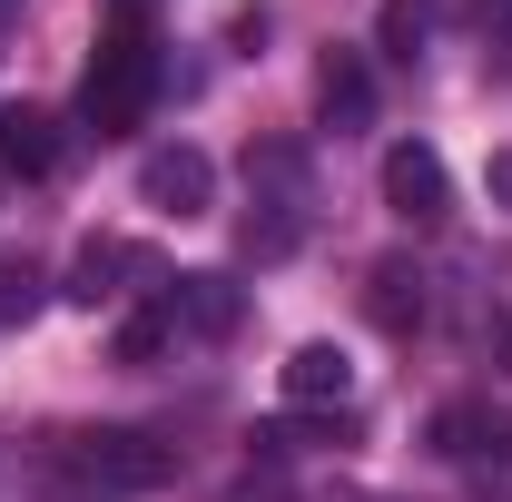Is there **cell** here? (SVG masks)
<instances>
[{"label":"cell","instance_id":"2e32d148","mask_svg":"<svg viewBox=\"0 0 512 502\" xmlns=\"http://www.w3.org/2000/svg\"><path fill=\"white\" fill-rule=\"evenodd\" d=\"M483 188H493V207L512 217V148H493V168H483Z\"/></svg>","mask_w":512,"mask_h":502},{"label":"cell","instance_id":"ac0fdd59","mask_svg":"<svg viewBox=\"0 0 512 502\" xmlns=\"http://www.w3.org/2000/svg\"><path fill=\"white\" fill-rule=\"evenodd\" d=\"M10 10H20V0H0V30H10Z\"/></svg>","mask_w":512,"mask_h":502},{"label":"cell","instance_id":"7c38bea8","mask_svg":"<svg viewBox=\"0 0 512 502\" xmlns=\"http://www.w3.org/2000/svg\"><path fill=\"white\" fill-rule=\"evenodd\" d=\"M158 306L178 315V335H227V325H237V286H227V276H178Z\"/></svg>","mask_w":512,"mask_h":502},{"label":"cell","instance_id":"e0dca14e","mask_svg":"<svg viewBox=\"0 0 512 502\" xmlns=\"http://www.w3.org/2000/svg\"><path fill=\"white\" fill-rule=\"evenodd\" d=\"M109 10H119V20H148V0H109Z\"/></svg>","mask_w":512,"mask_h":502},{"label":"cell","instance_id":"9c48e42d","mask_svg":"<svg viewBox=\"0 0 512 502\" xmlns=\"http://www.w3.org/2000/svg\"><path fill=\"white\" fill-rule=\"evenodd\" d=\"M316 119L335 128V138L375 128V69L355 60V50H325V69H316Z\"/></svg>","mask_w":512,"mask_h":502},{"label":"cell","instance_id":"52a82bcc","mask_svg":"<svg viewBox=\"0 0 512 502\" xmlns=\"http://www.w3.org/2000/svg\"><path fill=\"white\" fill-rule=\"evenodd\" d=\"M128 276H148V247H128V237H89V247L69 256V306H119Z\"/></svg>","mask_w":512,"mask_h":502},{"label":"cell","instance_id":"5b68a950","mask_svg":"<svg viewBox=\"0 0 512 502\" xmlns=\"http://www.w3.org/2000/svg\"><path fill=\"white\" fill-rule=\"evenodd\" d=\"M138 197H148L158 217H207V207H217L207 148H188V138H178V148H148V158H138Z\"/></svg>","mask_w":512,"mask_h":502},{"label":"cell","instance_id":"8fae6325","mask_svg":"<svg viewBox=\"0 0 512 502\" xmlns=\"http://www.w3.org/2000/svg\"><path fill=\"white\" fill-rule=\"evenodd\" d=\"M0 168H20V178H50L60 168V119L50 109H0Z\"/></svg>","mask_w":512,"mask_h":502},{"label":"cell","instance_id":"277c9868","mask_svg":"<svg viewBox=\"0 0 512 502\" xmlns=\"http://www.w3.org/2000/svg\"><path fill=\"white\" fill-rule=\"evenodd\" d=\"M384 207H394L404 227H444V217H453V168H444V148L394 138V148H384Z\"/></svg>","mask_w":512,"mask_h":502},{"label":"cell","instance_id":"ba28073f","mask_svg":"<svg viewBox=\"0 0 512 502\" xmlns=\"http://www.w3.org/2000/svg\"><path fill=\"white\" fill-rule=\"evenodd\" d=\"M276 384H286V404H306V414H345V404H355L345 345H296V355L276 365Z\"/></svg>","mask_w":512,"mask_h":502},{"label":"cell","instance_id":"3957f363","mask_svg":"<svg viewBox=\"0 0 512 502\" xmlns=\"http://www.w3.org/2000/svg\"><path fill=\"white\" fill-rule=\"evenodd\" d=\"M247 256L256 266H276V256H296L306 247V207H316V188H306V148H256L247 158Z\"/></svg>","mask_w":512,"mask_h":502},{"label":"cell","instance_id":"30bf717a","mask_svg":"<svg viewBox=\"0 0 512 502\" xmlns=\"http://www.w3.org/2000/svg\"><path fill=\"white\" fill-rule=\"evenodd\" d=\"M434 453H453V463H493L503 453L512 463V414L503 404H444L434 414Z\"/></svg>","mask_w":512,"mask_h":502},{"label":"cell","instance_id":"4fadbf2b","mask_svg":"<svg viewBox=\"0 0 512 502\" xmlns=\"http://www.w3.org/2000/svg\"><path fill=\"white\" fill-rule=\"evenodd\" d=\"M109 355H119V365H158V355H178V315H168V306H128L119 335H109Z\"/></svg>","mask_w":512,"mask_h":502},{"label":"cell","instance_id":"5bb4252c","mask_svg":"<svg viewBox=\"0 0 512 502\" xmlns=\"http://www.w3.org/2000/svg\"><path fill=\"white\" fill-rule=\"evenodd\" d=\"M424 40H434V0H384L375 10V50L384 60H424Z\"/></svg>","mask_w":512,"mask_h":502},{"label":"cell","instance_id":"6da1fadb","mask_svg":"<svg viewBox=\"0 0 512 502\" xmlns=\"http://www.w3.org/2000/svg\"><path fill=\"white\" fill-rule=\"evenodd\" d=\"M158 79H168L158 40H148L138 20H119V30H109V50L89 60V79H79V128H89V138H128V128H148Z\"/></svg>","mask_w":512,"mask_h":502},{"label":"cell","instance_id":"8992f818","mask_svg":"<svg viewBox=\"0 0 512 502\" xmlns=\"http://www.w3.org/2000/svg\"><path fill=\"white\" fill-rule=\"evenodd\" d=\"M365 315H375L384 335H414V325L434 315V276H424L414 256H384V266H365Z\"/></svg>","mask_w":512,"mask_h":502},{"label":"cell","instance_id":"7a4b0ae2","mask_svg":"<svg viewBox=\"0 0 512 502\" xmlns=\"http://www.w3.org/2000/svg\"><path fill=\"white\" fill-rule=\"evenodd\" d=\"M60 473L79 502H138L178 473V453L138 424H89V434H60Z\"/></svg>","mask_w":512,"mask_h":502},{"label":"cell","instance_id":"9a60e30c","mask_svg":"<svg viewBox=\"0 0 512 502\" xmlns=\"http://www.w3.org/2000/svg\"><path fill=\"white\" fill-rule=\"evenodd\" d=\"M40 306V276L30 266H0V315H30Z\"/></svg>","mask_w":512,"mask_h":502}]
</instances>
